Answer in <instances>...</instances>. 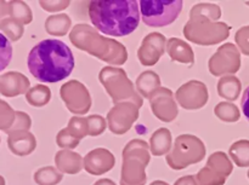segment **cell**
Masks as SVG:
<instances>
[{"mask_svg": "<svg viewBox=\"0 0 249 185\" xmlns=\"http://www.w3.org/2000/svg\"><path fill=\"white\" fill-rule=\"evenodd\" d=\"M167 52L170 60L175 62L194 64L195 53L189 44L184 43L178 38H170L167 43Z\"/></svg>", "mask_w": 249, "mask_h": 185, "instance_id": "obj_19", "label": "cell"}, {"mask_svg": "<svg viewBox=\"0 0 249 185\" xmlns=\"http://www.w3.org/2000/svg\"><path fill=\"white\" fill-rule=\"evenodd\" d=\"M84 170L91 176H101L111 171L116 165V157L105 148H96L84 157Z\"/></svg>", "mask_w": 249, "mask_h": 185, "instance_id": "obj_14", "label": "cell"}, {"mask_svg": "<svg viewBox=\"0 0 249 185\" xmlns=\"http://www.w3.org/2000/svg\"><path fill=\"white\" fill-rule=\"evenodd\" d=\"M241 107H242L243 115L249 121V86L243 91L242 99H241Z\"/></svg>", "mask_w": 249, "mask_h": 185, "instance_id": "obj_34", "label": "cell"}, {"mask_svg": "<svg viewBox=\"0 0 249 185\" xmlns=\"http://www.w3.org/2000/svg\"><path fill=\"white\" fill-rule=\"evenodd\" d=\"M50 98V89L48 86H44V85H36V86L32 87L26 94L27 102L33 107H44L49 103Z\"/></svg>", "mask_w": 249, "mask_h": 185, "instance_id": "obj_24", "label": "cell"}, {"mask_svg": "<svg viewBox=\"0 0 249 185\" xmlns=\"http://www.w3.org/2000/svg\"><path fill=\"white\" fill-rule=\"evenodd\" d=\"M29 80L23 74L10 72L0 77V92L6 97H15L26 92Z\"/></svg>", "mask_w": 249, "mask_h": 185, "instance_id": "obj_17", "label": "cell"}, {"mask_svg": "<svg viewBox=\"0 0 249 185\" xmlns=\"http://www.w3.org/2000/svg\"><path fill=\"white\" fill-rule=\"evenodd\" d=\"M206 156L203 140L194 135H180L175 139L169 154L165 156L168 166L175 171L187 169L201 162Z\"/></svg>", "mask_w": 249, "mask_h": 185, "instance_id": "obj_6", "label": "cell"}, {"mask_svg": "<svg viewBox=\"0 0 249 185\" xmlns=\"http://www.w3.org/2000/svg\"><path fill=\"white\" fill-rule=\"evenodd\" d=\"M174 185H199L197 182L196 176H185L178 179Z\"/></svg>", "mask_w": 249, "mask_h": 185, "instance_id": "obj_35", "label": "cell"}, {"mask_svg": "<svg viewBox=\"0 0 249 185\" xmlns=\"http://www.w3.org/2000/svg\"><path fill=\"white\" fill-rule=\"evenodd\" d=\"M232 173V164L225 153L215 152L208 157L206 166L196 174L199 185H224Z\"/></svg>", "mask_w": 249, "mask_h": 185, "instance_id": "obj_9", "label": "cell"}, {"mask_svg": "<svg viewBox=\"0 0 249 185\" xmlns=\"http://www.w3.org/2000/svg\"><path fill=\"white\" fill-rule=\"evenodd\" d=\"M62 179L63 173L53 166L41 167L34 173V182L38 185H57Z\"/></svg>", "mask_w": 249, "mask_h": 185, "instance_id": "obj_23", "label": "cell"}, {"mask_svg": "<svg viewBox=\"0 0 249 185\" xmlns=\"http://www.w3.org/2000/svg\"><path fill=\"white\" fill-rule=\"evenodd\" d=\"M71 24H72V21H71L68 15H55V16H51L46 19L45 29L51 35L62 36L70 31Z\"/></svg>", "mask_w": 249, "mask_h": 185, "instance_id": "obj_22", "label": "cell"}, {"mask_svg": "<svg viewBox=\"0 0 249 185\" xmlns=\"http://www.w3.org/2000/svg\"><path fill=\"white\" fill-rule=\"evenodd\" d=\"M12 58V45L5 34L0 33V72L10 64Z\"/></svg>", "mask_w": 249, "mask_h": 185, "instance_id": "obj_28", "label": "cell"}, {"mask_svg": "<svg viewBox=\"0 0 249 185\" xmlns=\"http://www.w3.org/2000/svg\"><path fill=\"white\" fill-rule=\"evenodd\" d=\"M214 113H215V115L218 116L219 119H221V120L224 121H235V119L231 116L230 113L238 114V110L235 106L224 102V103H219L218 106L215 107Z\"/></svg>", "mask_w": 249, "mask_h": 185, "instance_id": "obj_32", "label": "cell"}, {"mask_svg": "<svg viewBox=\"0 0 249 185\" xmlns=\"http://www.w3.org/2000/svg\"><path fill=\"white\" fill-rule=\"evenodd\" d=\"M74 56L58 39H45L33 46L27 65L31 74L41 82H57L70 77L74 69Z\"/></svg>", "mask_w": 249, "mask_h": 185, "instance_id": "obj_1", "label": "cell"}, {"mask_svg": "<svg viewBox=\"0 0 249 185\" xmlns=\"http://www.w3.org/2000/svg\"><path fill=\"white\" fill-rule=\"evenodd\" d=\"M175 97L184 109L196 110L203 108L208 102V90L203 82L191 80L178 90Z\"/></svg>", "mask_w": 249, "mask_h": 185, "instance_id": "obj_12", "label": "cell"}, {"mask_svg": "<svg viewBox=\"0 0 249 185\" xmlns=\"http://www.w3.org/2000/svg\"><path fill=\"white\" fill-rule=\"evenodd\" d=\"M67 130L70 131V133L73 137H75L79 140L89 136V125H88L87 118H82V116H73V118H71Z\"/></svg>", "mask_w": 249, "mask_h": 185, "instance_id": "obj_27", "label": "cell"}, {"mask_svg": "<svg viewBox=\"0 0 249 185\" xmlns=\"http://www.w3.org/2000/svg\"><path fill=\"white\" fill-rule=\"evenodd\" d=\"M80 140L77 139L75 137H73L70 133V131L67 130V127L62 128L60 132L57 133V137H56V144L60 148H62L63 150H72L79 145Z\"/></svg>", "mask_w": 249, "mask_h": 185, "instance_id": "obj_30", "label": "cell"}, {"mask_svg": "<svg viewBox=\"0 0 249 185\" xmlns=\"http://www.w3.org/2000/svg\"><path fill=\"white\" fill-rule=\"evenodd\" d=\"M94 185H116V183H114L112 179L104 178V179H100V181H97Z\"/></svg>", "mask_w": 249, "mask_h": 185, "instance_id": "obj_36", "label": "cell"}, {"mask_svg": "<svg viewBox=\"0 0 249 185\" xmlns=\"http://www.w3.org/2000/svg\"><path fill=\"white\" fill-rule=\"evenodd\" d=\"M70 39L75 47L109 64H123L128 60L126 48L121 43L95 33L88 24H77L71 31Z\"/></svg>", "mask_w": 249, "mask_h": 185, "instance_id": "obj_4", "label": "cell"}, {"mask_svg": "<svg viewBox=\"0 0 249 185\" xmlns=\"http://www.w3.org/2000/svg\"><path fill=\"white\" fill-rule=\"evenodd\" d=\"M9 11L12 18L17 22L27 24L32 22V11L24 2L22 1H11L9 2Z\"/></svg>", "mask_w": 249, "mask_h": 185, "instance_id": "obj_25", "label": "cell"}, {"mask_svg": "<svg viewBox=\"0 0 249 185\" xmlns=\"http://www.w3.org/2000/svg\"><path fill=\"white\" fill-rule=\"evenodd\" d=\"M248 143L247 140H241L236 142L232 147L230 148V156L232 157L233 161L237 166L245 167L249 165V154H248Z\"/></svg>", "mask_w": 249, "mask_h": 185, "instance_id": "obj_26", "label": "cell"}, {"mask_svg": "<svg viewBox=\"0 0 249 185\" xmlns=\"http://www.w3.org/2000/svg\"><path fill=\"white\" fill-rule=\"evenodd\" d=\"M99 79L114 103H118L123 99H130L139 108L142 106V97L139 96L134 89L133 82L128 79L126 73L123 69L105 67L100 72Z\"/></svg>", "mask_w": 249, "mask_h": 185, "instance_id": "obj_8", "label": "cell"}, {"mask_svg": "<svg viewBox=\"0 0 249 185\" xmlns=\"http://www.w3.org/2000/svg\"><path fill=\"white\" fill-rule=\"evenodd\" d=\"M84 159L72 150H60L55 155L56 169L61 173L78 174L84 169Z\"/></svg>", "mask_w": 249, "mask_h": 185, "instance_id": "obj_18", "label": "cell"}, {"mask_svg": "<svg viewBox=\"0 0 249 185\" xmlns=\"http://www.w3.org/2000/svg\"><path fill=\"white\" fill-rule=\"evenodd\" d=\"M61 98L66 103L68 110L73 114H85L91 107V97L82 82L71 80L62 85L60 90Z\"/></svg>", "mask_w": 249, "mask_h": 185, "instance_id": "obj_10", "label": "cell"}, {"mask_svg": "<svg viewBox=\"0 0 249 185\" xmlns=\"http://www.w3.org/2000/svg\"><path fill=\"white\" fill-rule=\"evenodd\" d=\"M173 148L172 133L168 128H158L150 139V152L155 156L168 155Z\"/></svg>", "mask_w": 249, "mask_h": 185, "instance_id": "obj_20", "label": "cell"}, {"mask_svg": "<svg viewBox=\"0 0 249 185\" xmlns=\"http://www.w3.org/2000/svg\"><path fill=\"white\" fill-rule=\"evenodd\" d=\"M89 125V136L97 137L106 130V120L101 115H90L87 118Z\"/></svg>", "mask_w": 249, "mask_h": 185, "instance_id": "obj_31", "label": "cell"}, {"mask_svg": "<svg viewBox=\"0 0 249 185\" xmlns=\"http://www.w3.org/2000/svg\"><path fill=\"white\" fill-rule=\"evenodd\" d=\"M40 5L45 11H60L70 5V1H40Z\"/></svg>", "mask_w": 249, "mask_h": 185, "instance_id": "obj_33", "label": "cell"}, {"mask_svg": "<svg viewBox=\"0 0 249 185\" xmlns=\"http://www.w3.org/2000/svg\"><path fill=\"white\" fill-rule=\"evenodd\" d=\"M140 6L135 0L91 1L88 14L95 28L109 36H126L140 23Z\"/></svg>", "mask_w": 249, "mask_h": 185, "instance_id": "obj_2", "label": "cell"}, {"mask_svg": "<svg viewBox=\"0 0 249 185\" xmlns=\"http://www.w3.org/2000/svg\"><path fill=\"white\" fill-rule=\"evenodd\" d=\"M0 185H5V179L0 176Z\"/></svg>", "mask_w": 249, "mask_h": 185, "instance_id": "obj_38", "label": "cell"}, {"mask_svg": "<svg viewBox=\"0 0 249 185\" xmlns=\"http://www.w3.org/2000/svg\"><path fill=\"white\" fill-rule=\"evenodd\" d=\"M0 29L6 33V35L10 36L12 41H17L23 34V27L15 21L14 18H7L0 23Z\"/></svg>", "mask_w": 249, "mask_h": 185, "instance_id": "obj_29", "label": "cell"}, {"mask_svg": "<svg viewBox=\"0 0 249 185\" xmlns=\"http://www.w3.org/2000/svg\"><path fill=\"white\" fill-rule=\"evenodd\" d=\"M7 145L12 154L17 156H27L36 150V140L28 131H14L9 133Z\"/></svg>", "mask_w": 249, "mask_h": 185, "instance_id": "obj_16", "label": "cell"}, {"mask_svg": "<svg viewBox=\"0 0 249 185\" xmlns=\"http://www.w3.org/2000/svg\"><path fill=\"white\" fill-rule=\"evenodd\" d=\"M218 5L202 2L192 7L190 21L184 28V35L187 40L198 45H214L228 38L229 27L225 23H213L220 17Z\"/></svg>", "mask_w": 249, "mask_h": 185, "instance_id": "obj_3", "label": "cell"}, {"mask_svg": "<svg viewBox=\"0 0 249 185\" xmlns=\"http://www.w3.org/2000/svg\"><path fill=\"white\" fill-rule=\"evenodd\" d=\"M150 185H169L167 182H163V181H155L152 182Z\"/></svg>", "mask_w": 249, "mask_h": 185, "instance_id": "obj_37", "label": "cell"}, {"mask_svg": "<svg viewBox=\"0 0 249 185\" xmlns=\"http://www.w3.org/2000/svg\"><path fill=\"white\" fill-rule=\"evenodd\" d=\"M139 119V107L133 102L117 103L107 115L108 128L114 135H124Z\"/></svg>", "mask_w": 249, "mask_h": 185, "instance_id": "obj_11", "label": "cell"}, {"mask_svg": "<svg viewBox=\"0 0 249 185\" xmlns=\"http://www.w3.org/2000/svg\"><path fill=\"white\" fill-rule=\"evenodd\" d=\"M141 17L146 26L160 28L177 21L181 14V0H141L139 1Z\"/></svg>", "mask_w": 249, "mask_h": 185, "instance_id": "obj_7", "label": "cell"}, {"mask_svg": "<svg viewBox=\"0 0 249 185\" xmlns=\"http://www.w3.org/2000/svg\"><path fill=\"white\" fill-rule=\"evenodd\" d=\"M121 185H145L146 167L150 164V145L142 139H133L124 147Z\"/></svg>", "mask_w": 249, "mask_h": 185, "instance_id": "obj_5", "label": "cell"}, {"mask_svg": "<svg viewBox=\"0 0 249 185\" xmlns=\"http://www.w3.org/2000/svg\"><path fill=\"white\" fill-rule=\"evenodd\" d=\"M150 104L156 118L164 123H172L179 114L173 92L169 89L160 87L150 96Z\"/></svg>", "mask_w": 249, "mask_h": 185, "instance_id": "obj_13", "label": "cell"}, {"mask_svg": "<svg viewBox=\"0 0 249 185\" xmlns=\"http://www.w3.org/2000/svg\"><path fill=\"white\" fill-rule=\"evenodd\" d=\"M165 50V36L160 33H150L141 43L138 51L139 61L142 65H155Z\"/></svg>", "mask_w": 249, "mask_h": 185, "instance_id": "obj_15", "label": "cell"}, {"mask_svg": "<svg viewBox=\"0 0 249 185\" xmlns=\"http://www.w3.org/2000/svg\"><path fill=\"white\" fill-rule=\"evenodd\" d=\"M160 87V79L157 73L152 70H146L141 73L136 80V89L143 98H150L151 94Z\"/></svg>", "mask_w": 249, "mask_h": 185, "instance_id": "obj_21", "label": "cell"}]
</instances>
